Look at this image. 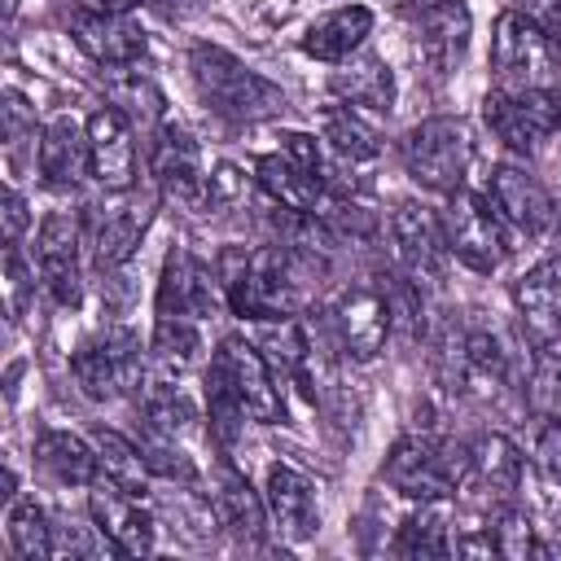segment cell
<instances>
[{"label":"cell","instance_id":"obj_1","mask_svg":"<svg viewBox=\"0 0 561 561\" xmlns=\"http://www.w3.org/2000/svg\"><path fill=\"white\" fill-rule=\"evenodd\" d=\"M188 70L202 101L232 123H259V118L285 114V92L219 44H193Z\"/></svg>","mask_w":561,"mask_h":561},{"label":"cell","instance_id":"obj_2","mask_svg":"<svg viewBox=\"0 0 561 561\" xmlns=\"http://www.w3.org/2000/svg\"><path fill=\"white\" fill-rule=\"evenodd\" d=\"M224 298H228L232 316L254 320V324L298 316V307H302L298 259L280 245L237 254V267L224 276Z\"/></svg>","mask_w":561,"mask_h":561},{"label":"cell","instance_id":"obj_3","mask_svg":"<svg viewBox=\"0 0 561 561\" xmlns=\"http://www.w3.org/2000/svg\"><path fill=\"white\" fill-rule=\"evenodd\" d=\"M469 473H473L469 443L430 438V434H403L381 465V478L408 500H447L460 486H469Z\"/></svg>","mask_w":561,"mask_h":561},{"label":"cell","instance_id":"obj_4","mask_svg":"<svg viewBox=\"0 0 561 561\" xmlns=\"http://www.w3.org/2000/svg\"><path fill=\"white\" fill-rule=\"evenodd\" d=\"M399 153H403L408 175L421 188H430V193H456L460 180H465V171H469V162H473V136H469V127L460 118L438 114V118H425V123L408 127Z\"/></svg>","mask_w":561,"mask_h":561},{"label":"cell","instance_id":"obj_5","mask_svg":"<svg viewBox=\"0 0 561 561\" xmlns=\"http://www.w3.org/2000/svg\"><path fill=\"white\" fill-rule=\"evenodd\" d=\"M482 118L486 127L517 153L539 149L548 136L561 131V88L539 83V88H522V92H486L482 101Z\"/></svg>","mask_w":561,"mask_h":561},{"label":"cell","instance_id":"obj_6","mask_svg":"<svg viewBox=\"0 0 561 561\" xmlns=\"http://www.w3.org/2000/svg\"><path fill=\"white\" fill-rule=\"evenodd\" d=\"M447 250L456 263H465L469 272H495L508 254L504 232H500V215L491 210V202H482L478 193H447V206L438 215Z\"/></svg>","mask_w":561,"mask_h":561},{"label":"cell","instance_id":"obj_7","mask_svg":"<svg viewBox=\"0 0 561 561\" xmlns=\"http://www.w3.org/2000/svg\"><path fill=\"white\" fill-rule=\"evenodd\" d=\"M491 70L504 92L539 88L552 75V44L517 9H504L491 31Z\"/></svg>","mask_w":561,"mask_h":561},{"label":"cell","instance_id":"obj_8","mask_svg":"<svg viewBox=\"0 0 561 561\" xmlns=\"http://www.w3.org/2000/svg\"><path fill=\"white\" fill-rule=\"evenodd\" d=\"M329 329H333V342L351 355V359H373L390 329H394V307H390V289L386 285H351L337 294L333 311H329Z\"/></svg>","mask_w":561,"mask_h":561},{"label":"cell","instance_id":"obj_9","mask_svg":"<svg viewBox=\"0 0 561 561\" xmlns=\"http://www.w3.org/2000/svg\"><path fill=\"white\" fill-rule=\"evenodd\" d=\"M224 377H228V386L237 390V399L245 403V412H250V421H263V425H276V421H285V399H280V386H276V373H272V364H267V355L254 346V342H245V337H224L219 342V351H215V359H210Z\"/></svg>","mask_w":561,"mask_h":561},{"label":"cell","instance_id":"obj_10","mask_svg":"<svg viewBox=\"0 0 561 561\" xmlns=\"http://www.w3.org/2000/svg\"><path fill=\"white\" fill-rule=\"evenodd\" d=\"M70 373L88 399H96V403L118 399L140 377V342L127 329H114V333H105V342L79 346L70 355Z\"/></svg>","mask_w":561,"mask_h":561},{"label":"cell","instance_id":"obj_11","mask_svg":"<svg viewBox=\"0 0 561 561\" xmlns=\"http://www.w3.org/2000/svg\"><path fill=\"white\" fill-rule=\"evenodd\" d=\"M390 241H394V254L399 263L408 267V276L416 285H434L443 280V267L451 259L447 250V237H443V224L430 206L421 202H399L390 210Z\"/></svg>","mask_w":561,"mask_h":561},{"label":"cell","instance_id":"obj_12","mask_svg":"<svg viewBox=\"0 0 561 561\" xmlns=\"http://www.w3.org/2000/svg\"><path fill=\"white\" fill-rule=\"evenodd\" d=\"M79 219L70 210H48L39 232H35V263L39 280L61 307H79L83 298V276H79Z\"/></svg>","mask_w":561,"mask_h":561},{"label":"cell","instance_id":"obj_13","mask_svg":"<svg viewBox=\"0 0 561 561\" xmlns=\"http://www.w3.org/2000/svg\"><path fill=\"white\" fill-rule=\"evenodd\" d=\"M88 508H92V522L101 530V539L123 552V557H149L153 552V513L140 504L136 491L118 486V482H96L92 495H88Z\"/></svg>","mask_w":561,"mask_h":561},{"label":"cell","instance_id":"obj_14","mask_svg":"<svg viewBox=\"0 0 561 561\" xmlns=\"http://www.w3.org/2000/svg\"><path fill=\"white\" fill-rule=\"evenodd\" d=\"M88 162H92V180L105 193H131L136 184V140H131V123L127 114H118L114 105H101L88 114Z\"/></svg>","mask_w":561,"mask_h":561},{"label":"cell","instance_id":"obj_15","mask_svg":"<svg viewBox=\"0 0 561 561\" xmlns=\"http://www.w3.org/2000/svg\"><path fill=\"white\" fill-rule=\"evenodd\" d=\"M149 171L158 180V188L171 197V202H184V206H206V175H202V153L197 145L175 127V123H162L153 145H149Z\"/></svg>","mask_w":561,"mask_h":561},{"label":"cell","instance_id":"obj_16","mask_svg":"<svg viewBox=\"0 0 561 561\" xmlns=\"http://www.w3.org/2000/svg\"><path fill=\"white\" fill-rule=\"evenodd\" d=\"M263 500H267L272 530H276L280 539L302 543V539L316 535V526H320V500H316V482H311L302 469H294V465H285V460L272 465V469H267V491H263Z\"/></svg>","mask_w":561,"mask_h":561},{"label":"cell","instance_id":"obj_17","mask_svg":"<svg viewBox=\"0 0 561 561\" xmlns=\"http://www.w3.org/2000/svg\"><path fill=\"white\" fill-rule=\"evenodd\" d=\"M75 44L96 61V66H136L145 57V31L127 22V13H105V9H79L70 18Z\"/></svg>","mask_w":561,"mask_h":561},{"label":"cell","instance_id":"obj_18","mask_svg":"<svg viewBox=\"0 0 561 561\" xmlns=\"http://www.w3.org/2000/svg\"><path fill=\"white\" fill-rule=\"evenodd\" d=\"M486 202L495 206V215L508 228H517L526 237H535V232H543L552 224V197L543 193V184L526 167H513V162L495 167L491 184H486Z\"/></svg>","mask_w":561,"mask_h":561},{"label":"cell","instance_id":"obj_19","mask_svg":"<svg viewBox=\"0 0 561 561\" xmlns=\"http://www.w3.org/2000/svg\"><path fill=\"white\" fill-rule=\"evenodd\" d=\"M513 302L535 346L561 337V254H548L535 267H526L513 285Z\"/></svg>","mask_w":561,"mask_h":561},{"label":"cell","instance_id":"obj_20","mask_svg":"<svg viewBox=\"0 0 561 561\" xmlns=\"http://www.w3.org/2000/svg\"><path fill=\"white\" fill-rule=\"evenodd\" d=\"M469 39H473V13L465 9V0H434V4L421 9L416 48L438 75H447V70H456L465 61Z\"/></svg>","mask_w":561,"mask_h":561},{"label":"cell","instance_id":"obj_21","mask_svg":"<svg viewBox=\"0 0 561 561\" xmlns=\"http://www.w3.org/2000/svg\"><path fill=\"white\" fill-rule=\"evenodd\" d=\"M210 508H215V517L237 535V539H245V543H259L263 539V530H267V500L245 482V473H237L228 460H219L215 465V473H210Z\"/></svg>","mask_w":561,"mask_h":561},{"label":"cell","instance_id":"obj_22","mask_svg":"<svg viewBox=\"0 0 561 561\" xmlns=\"http://www.w3.org/2000/svg\"><path fill=\"white\" fill-rule=\"evenodd\" d=\"M35 162H39V175L44 184L53 188H75L83 175H92V162H88V127H79L75 118H53L39 140H35Z\"/></svg>","mask_w":561,"mask_h":561},{"label":"cell","instance_id":"obj_23","mask_svg":"<svg viewBox=\"0 0 561 561\" xmlns=\"http://www.w3.org/2000/svg\"><path fill=\"white\" fill-rule=\"evenodd\" d=\"M215 307V280L210 272L188 254V250H171L162 263V280H158V316H210Z\"/></svg>","mask_w":561,"mask_h":561},{"label":"cell","instance_id":"obj_24","mask_svg":"<svg viewBox=\"0 0 561 561\" xmlns=\"http://www.w3.org/2000/svg\"><path fill=\"white\" fill-rule=\"evenodd\" d=\"M368 35H373V9L368 4H342L302 31V53L337 66V61L355 57Z\"/></svg>","mask_w":561,"mask_h":561},{"label":"cell","instance_id":"obj_25","mask_svg":"<svg viewBox=\"0 0 561 561\" xmlns=\"http://www.w3.org/2000/svg\"><path fill=\"white\" fill-rule=\"evenodd\" d=\"M254 180H259V188H263L280 210H294V215H320V206H324V197H329L324 180L307 175V171L294 167L285 153H263V158L254 162Z\"/></svg>","mask_w":561,"mask_h":561},{"label":"cell","instance_id":"obj_26","mask_svg":"<svg viewBox=\"0 0 561 561\" xmlns=\"http://www.w3.org/2000/svg\"><path fill=\"white\" fill-rule=\"evenodd\" d=\"M145 224H149V210L136 206V202H123V206H110V210H96L92 215V250H96V267L114 272L123 267L140 237H145Z\"/></svg>","mask_w":561,"mask_h":561},{"label":"cell","instance_id":"obj_27","mask_svg":"<svg viewBox=\"0 0 561 561\" xmlns=\"http://www.w3.org/2000/svg\"><path fill=\"white\" fill-rule=\"evenodd\" d=\"M469 451H473V473H469V482L482 486L495 504L513 500L517 486H522V469H526L517 443L504 438V434H482L478 443H469Z\"/></svg>","mask_w":561,"mask_h":561},{"label":"cell","instance_id":"obj_28","mask_svg":"<svg viewBox=\"0 0 561 561\" xmlns=\"http://www.w3.org/2000/svg\"><path fill=\"white\" fill-rule=\"evenodd\" d=\"M333 92L355 105V110H377L386 114L394 105V75L381 57H346L337 61V75H333Z\"/></svg>","mask_w":561,"mask_h":561},{"label":"cell","instance_id":"obj_29","mask_svg":"<svg viewBox=\"0 0 561 561\" xmlns=\"http://www.w3.org/2000/svg\"><path fill=\"white\" fill-rule=\"evenodd\" d=\"M35 460H39L44 473H53V478L66 482V486H88V482L96 478V469H101L96 447H88V443H83L79 434H70V430H44V434L35 438Z\"/></svg>","mask_w":561,"mask_h":561},{"label":"cell","instance_id":"obj_30","mask_svg":"<svg viewBox=\"0 0 561 561\" xmlns=\"http://www.w3.org/2000/svg\"><path fill=\"white\" fill-rule=\"evenodd\" d=\"M394 552L412 557V561H430V557H451L456 552L443 500H421V508L403 517V526L394 535Z\"/></svg>","mask_w":561,"mask_h":561},{"label":"cell","instance_id":"obj_31","mask_svg":"<svg viewBox=\"0 0 561 561\" xmlns=\"http://www.w3.org/2000/svg\"><path fill=\"white\" fill-rule=\"evenodd\" d=\"M320 131L329 140V149L342 158V162H368L377 158L381 140H377V127L355 110V105H329L320 114Z\"/></svg>","mask_w":561,"mask_h":561},{"label":"cell","instance_id":"obj_32","mask_svg":"<svg viewBox=\"0 0 561 561\" xmlns=\"http://www.w3.org/2000/svg\"><path fill=\"white\" fill-rule=\"evenodd\" d=\"M4 530H9V543L22 561H48L53 557V522L48 513L39 508L35 495H18L4 513Z\"/></svg>","mask_w":561,"mask_h":561},{"label":"cell","instance_id":"obj_33","mask_svg":"<svg viewBox=\"0 0 561 561\" xmlns=\"http://www.w3.org/2000/svg\"><path fill=\"white\" fill-rule=\"evenodd\" d=\"M92 443H96V460H101L105 482H118V486H127V491L140 495L145 491V478H149V465H145L140 443L123 438L118 430H96Z\"/></svg>","mask_w":561,"mask_h":561},{"label":"cell","instance_id":"obj_34","mask_svg":"<svg viewBox=\"0 0 561 561\" xmlns=\"http://www.w3.org/2000/svg\"><path fill=\"white\" fill-rule=\"evenodd\" d=\"M149 351H153V364H158L162 373H184V368L197 359V351H202L197 324H193L188 316H158V320H153V342H149Z\"/></svg>","mask_w":561,"mask_h":561},{"label":"cell","instance_id":"obj_35","mask_svg":"<svg viewBox=\"0 0 561 561\" xmlns=\"http://www.w3.org/2000/svg\"><path fill=\"white\" fill-rule=\"evenodd\" d=\"M456 364H460V381H465V386L495 390V386L508 377V355H504V346H500L491 333H482V329L465 333Z\"/></svg>","mask_w":561,"mask_h":561},{"label":"cell","instance_id":"obj_36","mask_svg":"<svg viewBox=\"0 0 561 561\" xmlns=\"http://www.w3.org/2000/svg\"><path fill=\"white\" fill-rule=\"evenodd\" d=\"M206 408H210V434L228 447V443H237V434H241V425H245V403L237 399V390L228 386V377L210 364V373H206Z\"/></svg>","mask_w":561,"mask_h":561},{"label":"cell","instance_id":"obj_37","mask_svg":"<svg viewBox=\"0 0 561 561\" xmlns=\"http://www.w3.org/2000/svg\"><path fill=\"white\" fill-rule=\"evenodd\" d=\"M486 530H491V539H495V557H535V530H530V517L513 504V500H504V504H495V513L486 517Z\"/></svg>","mask_w":561,"mask_h":561},{"label":"cell","instance_id":"obj_38","mask_svg":"<svg viewBox=\"0 0 561 561\" xmlns=\"http://www.w3.org/2000/svg\"><path fill=\"white\" fill-rule=\"evenodd\" d=\"M193 421H197L193 403H188L184 394H175V390H153V394L145 399V430H153V434H162V438L184 434Z\"/></svg>","mask_w":561,"mask_h":561},{"label":"cell","instance_id":"obj_39","mask_svg":"<svg viewBox=\"0 0 561 561\" xmlns=\"http://www.w3.org/2000/svg\"><path fill=\"white\" fill-rule=\"evenodd\" d=\"M171 443H175V438H162V434H153V430L140 438V451H145L149 473H158V478H167V482H175V478H180V482H193V473H197L193 460H188L180 447H171Z\"/></svg>","mask_w":561,"mask_h":561},{"label":"cell","instance_id":"obj_40","mask_svg":"<svg viewBox=\"0 0 561 561\" xmlns=\"http://www.w3.org/2000/svg\"><path fill=\"white\" fill-rule=\"evenodd\" d=\"M110 101H114L118 114H131V118H153L158 105H162L158 88L149 79H140V75H131L127 83L123 79H110Z\"/></svg>","mask_w":561,"mask_h":561},{"label":"cell","instance_id":"obj_41","mask_svg":"<svg viewBox=\"0 0 561 561\" xmlns=\"http://www.w3.org/2000/svg\"><path fill=\"white\" fill-rule=\"evenodd\" d=\"M508 9H517L530 26H539L552 53H561V0H508Z\"/></svg>","mask_w":561,"mask_h":561},{"label":"cell","instance_id":"obj_42","mask_svg":"<svg viewBox=\"0 0 561 561\" xmlns=\"http://www.w3.org/2000/svg\"><path fill=\"white\" fill-rule=\"evenodd\" d=\"M280 153H285L294 167H302L307 175L324 180V153H320V140H316V136H307V131H285V136H280Z\"/></svg>","mask_w":561,"mask_h":561},{"label":"cell","instance_id":"obj_43","mask_svg":"<svg viewBox=\"0 0 561 561\" xmlns=\"http://www.w3.org/2000/svg\"><path fill=\"white\" fill-rule=\"evenodd\" d=\"M241 197H245V175L232 162H219L206 175V206H228V202H241Z\"/></svg>","mask_w":561,"mask_h":561},{"label":"cell","instance_id":"obj_44","mask_svg":"<svg viewBox=\"0 0 561 561\" xmlns=\"http://www.w3.org/2000/svg\"><path fill=\"white\" fill-rule=\"evenodd\" d=\"M31 272H26V263H22V254H18V245H9L4 250V294H9V316L18 320L22 316V302H26V294H31Z\"/></svg>","mask_w":561,"mask_h":561},{"label":"cell","instance_id":"obj_45","mask_svg":"<svg viewBox=\"0 0 561 561\" xmlns=\"http://www.w3.org/2000/svg\"><path fill=\"white\" fill-rule=\"evenodd\" d=\"M0 215H4V241L18 245L26 224H31V210H26V197L18 188H4V202H0Z\"/></svg>","mask_w":561,"mask_h":561},{"label":"cell","instance_id":"obj_46","mask_svg":"<svg viewBox=\"0 0 561 561\" xmlns=\"http://www.w3.org/2000/svg\"><path fill=\"white\" fill-rule=\"evenodd\" d=\"M535 456H539V465L548 469V478H557V482H561V421H548V425H539V443H535Z\"/></svg>","mask_w":561,"mask_h":561},{"label":"cell","instance_id":"obj_47","mask_svg":"<svg viewBox=\"0 0 561 561\" xmlns=\"http://www.w3.org/2000/svg\"><path fill=\"white\" fill-rule=\"evenodd\" d=\"M136 4H145V0H96V9H105V13H131Z\"/></svg>","mask_w":561,"mask_h":561}]
</instances>
